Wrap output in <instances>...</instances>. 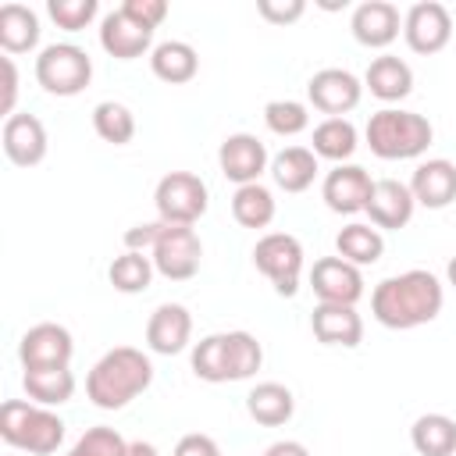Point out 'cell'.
<instances>
[{"label":"cell","mask_w":456,"mask_h":456,"mask_svg":"<svg viewBox=\"0 0 456 456\" xmlns=\"http://www.w3.org/2000/svg\"><path fill=\"white\" fill-rule=\"evenodd\" d=\"M310 328H314V338L324 342V346L356 349L363 342V317L356 314V306L317 303L314 314H310Z\"/></svg>","instance_id":"obj_19"},{"label":"cell","mask_w":456,"mask_h":456,"mask_svg":"<svg viewBox=\"0 0 456 456\" xmlns=\"http://www.w3.org/2000/svg\"><path fill=\"white\" fill-rule=\"evenodd\" d=\"M217 164L228 182L253 185L271 167V157H267V146L253 132H232V135H224V142L217 150Z\"/></svg>","instance_id":"obj_12"},{"label":"cell","mask_w":456,"mask_h":456,"mask_svg":"<svg viewBox=\"0 0 456 456\" xmlns=\"http://www.w3.org/2000/svg\"><path fill=\"white\" fill-rule=\"evenodd\" d=\"M93 128H96V135L103 142L125 146L135 135V114L125 103H118V100H103V103L93 107Z\"/></svg>","instance_id":"obj_34"},{"label":"cell","mask_w":456,"mask_h":456,"mask_svg":"<svg viewBox=\"0 0 456 456\" xmlns=\"http://www.w3.org/2000/svg\"><path fill=\"white\" fill-rule=\"evenodd\" d=\"M93 78V61L75 43H50L36 57V82L50 96H78Z\"/></svg>","instance_id":"obj_5"},{"label":"cell","mask_w":456,"mask_h":456,"mask_svg":"<svg viewBox=\"0 0 456 456\" xmlns=\"http://www.w3.org/2000/svg\"><path fill=\"white\" fill-rule=\"evenodd\" d=\"M71 353H75V342H71V331L64 324H53V321H39L32 324L21 342H18V360L25 370H39V367H68L71 363Z\"/></svg>","instance_id":"obj_10"},{"label":"cell","mask_w":456,"mask_h":456,"mask_svg":"<svg viewBox=\"0 0 456 456\" xmlns=\"http://www.w3.org/2000/svg\"><path fill=\"white\" fill-rule=\"evenodd\" d=\"M356 125L349 118H324L321 125H314V135H310V150L317 153V160H335V164H346L353 153H356Z\"/></svg>","instance_id":"obj_27"},{"label":"cell","mask_w":456,"mask_h":456,"mask_svg":"<svg viewBox=\"0 0 456 456\" xmlns=\"http://www.w3.org/2000/svg\"><path fill=\"white\" fill-rule=\"evenodd\" d=\"M264 456H310V449H306L303 442H292V438H281V442H274V445H267V449H264Z\"/></svg>","instance_id":"obj_44"},{"label":"cell","mask_w":456,"mask_h":456,"mask_svg":"<svg viewBox=\"0 0 456 456\" xmlns=\"http://www.w3.org/2000/svg\"><path fill=\"white\" fill-rule=\"evenodd\" d=\"M0 438L11 449L32 452V456H50L64 442V420L32 399H7L0 406Z\"/></svg>","instance_id":"obj_4"},{"label":"cell","mask_w":456,"mask_h":456,"mask_svg":"<svg viewBox=\"0 0 456 456\" xmlns=\"http://www.w3.org/2000/svg\"><path fill=\"white\" fill-rule=\"evenodd\" d=\"M442 303H445L442 281L431 271H420V267L392 274V278L378 281L374 292H370L374 321L392 328V331H410V328H420V324L435 321L442 314Z\"/></svg>","instance_id":"obj_1"},{"label":"cell","mask_w":456,"mask_h":456,"mask_svg":"<svg viewBox=\"0 0 456 456\" xmlns=\"http://www.w3.org/2000/svg\"><path fill=\"white\" fill-rule=\"evenodd\" d=\"M413 210H417V200H413V192H410V185H403V182H395V178H378L374 182V189H370V200H367V217H370V224L381 232H399V228H406L410 224V217H413Z\"/></svg>","instance_id":"obj_15"},{"label":"cell","mask_w":456,"mask_h":456,"mask_svg":"<svg viewBox=\"0 0 456 456\" xmlns=\"http://www.w3.org/2000/svg\"><path fill=\"white\" fill-rule=\"evenodd\" d=\"M246 410L256 424L264 428H278V424H289L292 413H296V399L292 392L281 385V381H260L249 388L246 395Z\"/></svg>","instance_id":"obj_25"},{"label":"cell","mask_w":456,"mask_h":456,"mask_svg":"<svg viewBox=\"0 0 456 456\" xmlns=\"http://www.w3.org/2000/svg\"><path fill=\"white\" fill-rule=\"evenodd\" d=\"M256 271L274 285L278 296H296L303 278V246L289 232H267L253 246Z\"/></svg>","instance_id":"obj_7"},{"label":"cell","mask_w":456,"mask_h":456,"mask_svg":"<svg viewBox=\"0 0 456 456\" xmlns=\"http://www.w3.org/2000/svg\"><path fill=\"white\" fill-rule=\"evenodd\" d=\"M363 96V82L346 68H321L306 82V100L328 118H346Z\"/></svg>","instance_id":"obj_9"},{"label":"cell","mask_w":456,"mask_h":456,"mask_svg":"<svg viewBox=\"0 0 456 456\" xmlns=\"http://www.w3.org/2000/svg\"><path fill=\"white\" fill-rule=\"evenodd\" d=\"M192 374L200 381H210V385H221L228 381V360H224V331L217 335H207L192 346Z\"/></svg>","instance_id":"obj_35"},{"label":"cell","mask_w":456,"mask_h":456,"mask_svg":"<svg viewBox=\"0 0 456 456\" xmlns=\"http://www.w3.org/2000/svg\"><path fill=\"white\" fill-rule=\"evenodd\" d=\"M46 11L57 21V28L78 32V28H86L96 18V0H50Z\"/></svg>","instance_id":"obj_38"},{"label":"cell","mask_w":456,"mask_h":456,"mask_svg":"<svg viewBox=\"0 0 456 456\" xmlns=\"http://www.w3.org/2000/svg\"><path fill=\"white\" fill-rule=\"evenodd\" d=\"M335 249H338L342 260H349V264H356V267H367V264H378V260H381L385 239H381V232H378L374 224L353 221V224H346V228L335 235Z\"/></svg>","instance_id":"obj_29"},{"label":"cell","mask_w":456,"mask_h":456,"mask_svg":"<svg viewBox=\"0 0 456 456\" xmlns=\"http://www.w3.org/2000/svg\"><path fill=\"white\" fill-rule=\"evenodd\" d=\"M153 385V363L135 346L107 349L86 374V395L100 410H121Z\"/></svg>","instance_id":"obj_2"},{"label":"cell","mask_w":456,"mask_h":456,"mask_svg":"<svg viewBox=\"0 0 456 456\" xmlns=\"http://www.w3.org/2000/svg\"><path fill=\"white\" fill-rule=\"evenodd\" d=\"M224 360H228V381H246L264 363V346L249 331H224Z\"/></svg>","instance_id":"obj_33"},{"label":"cell","mask_w":456,"mask_h":456,"mask_svg":"<svg viewBox=\"0 0 456 456\" xmlns=\"http://www.w3.org/2000/svg\"><path fill=\"white\" fill-rule=\"evenodd\" d=\"M153 271H157V267H153V256L135 253V249H125L121 256H114V260H110L107 278H110V285H114L118 292L135 296V292H146V289H150Z\"/></svg>","instance_id":"obj_32"},{"label":"cell","mask_w":456,"mask_h":456,"mask_svg":"<svg viewBox=\"0 0 456 456\" xmlns=\"http://www.w3.org/2000/svg\"><path fill=\"white\" fill-rule=\"evenodd\" d=\"M417 456H452L456 452V420L445 413H424L410 428Z\"/></svg>","instance_id":"obj_28"},{"label":"cell","mask_w":456,"mask_h":456,"mask_svg":"<svg viewBox=\"0 0 456 456\" xmlns=\"http://www.w3.org/2000/svg\"><path fill=\"white\" fill-rule=\"evenodd\" d=\"M399 25H403L399 7L388 0H363L353 7V18H349L353 39L360 46H370V50H385L399 36Z\"/></svg>","instance_id":"obj_16"},{"label":"cell","mask_w":456,"mask_h":456,"mask_svg":"<svg viewBox=\"0 0 456 456\" xmlns=\"http://www.w3.org/2000/svg\"><path fill=\"white\" fill-rule=\"evenodd\" d=\"M121 11H128L139 25L146 28H157L164 18H167V0H125Z\"/></svg>","instance_id":"obj_41"},{"label":"cell","mask_w":456,"mask_h":456,"mask_svg":"<svg viewBox=\"0 0 456 456\" xmlns=\"http://www.w3.org/2000/svg\"><path fill=\"white\" fill-rule=\"evenodd\" d=\"M303 0H256V14L271 25H292L296 18H303Z\"/></svg>","instance_id":"obj_39"},{"label":"cell","mask_w":456,"mask_h":456,"mask_svg":"<svg viewBox=\"0 0 456 456\" xmlns=\"http://www.w3.org/2000/svg\"><path fill=\"white\" fill-rule=\"evenodd\" d=\"M125 456H160V452H157V445H150V442L139 438V442H128V452Z\"/></svg>","instance_id":"obj_45"},{"label":"cell","mask_w":456,"mask_h":456,"mask_svg":"<svg viewBox=\"0 0 456 456\" xmlns=\"http://www.w3.org/2000/svg\"><path fill=\"white\" fill-rule=\"evenodd\" d=\"M150 68L160 82L167 86H182V82H192L196 71H200V53L185 43V39H164L150 50Z\"/></svg>","instance_id":"obj_24"},{"label":"cell","mask_w":456,"mask_h":456,"mask_svg":"<svg viewBox=\"0 0 456 456\" xmlns=\"http://www.w3.org/2000/svg\"><path fill=\"white\" fill-rule=\"evenodd\" d=\"M363 86L370 89V96H378L385 103L406 100L413 93V68L403 57H395V53H381V57H374L367 64Z\"/></svg>","instance_id":"obj_22"},{"label":"cell","mask_w":456,"mask_h":456,"mask_svg":"<svg viewBox=\"0 0 456 456\" xmlns=\"http://www.w3.org/2000/svg\"><path fill=\"white\" fill-rule=\"evenodd\" d=\"M21 385L28 392L32 403L39 406H61L75 395V374L68 367H39V370H25Z\"/></svg>","instance_id":"obj_30"},{"label":"cell","mask_w":456,"mask_h":456,"mask_svg":"<svg viewBox=\"0 0 456 456\" xmlns=\"http://www.w3.org/2000/svg\"><path fill=\"white\" fill-rule=\"evenodd\" d=\"M160 232H164V221L157 217V221H146V224H132V228L121 235V242H125V249H135V253H150V249L157 246Z\"/></svg>","instance_id":"obj_40"},{"label":"cell","mask_w":456,"mask_h":456,"mask_svg":"<svg viewBox=\"0 0 456 456\" xmlns=\"http://www.w3.org/2000/svg\"><path fill=\"white\" fill-rule=\"evenodd\" d=\"M0 71H4L0 114H4V121H7L11 114H18V110H14V103H18V68H14V57H11V53H4V57H0Z\"/></svg>","instance_id":"obj_42"},{"label":"cell","mask_w":456,"mask_h":456,"mask_svg":"<svg viewBox=\"0 0 456 456\" xmlns=\"http://www.w3.org/2000/svg\"><path fill=\"white\" fill-rule=\"evenodd\" d=\"M310 285L314 296L321 303H342V306H356V299L363 296V274L356 264L342 260V256H321L310 267Z\"/></svg>","instance_id":"obj_13"},{"label":"cell","mask_w":456,"mask_h":456,"mask_svg":"<svg viewBox=\"0 0 456 456\" xmlns=\"http://www.w3.org/2000/svg\"><path fill=\"white\" fill-rule=\"evenodd\" d=\"M192 338V314L182 303H160L146 321V346L160 356H175Z\"/></svg>","instance_id":"obj_20"},{"label":"cell","mask_w":456,"mask_h":456,"mask_svg":"<svg viewBox=\"0 0 456 456\" xmlns=\"http://www.w3.org/2000/svg\"><path fill=\"white\" fill-rule=\"evenodd\" d=\"M128 452V442L114 431V428H89L75 445H71V452L68 456H125Z\"/></svg>","instance_id":"obj_37"},{"label":"cell","mask_w":456,"mask_h":456,"mask_svg":"<svg viewBox=\"0 0 456 456\" xmlns=\"http://www.w3.org/2000/svg\"><path fill=\"white\" fill-rule=\"evenodd\" d=\"M410 192L428 210L449 207L456 200V164L445 160V157H435V160L417 164V171L410 178Z\"/></svg>","instance_id":"obj_21"},{"label":"cell","mask_w":456,"mask_h":456,"mask_svg":"<svg viewBox=\"0 0 456 456\" xmlns=\"http://www.w3.org/2000/svg\"><path fill=\"white\" fill-rule=\"evenodd\" d=\"M264 121L274 135H299L310 128V110L299 100H271L264 107Z\"/></svg>","instance_id":"obj_36"},{"label":"cell","mask_w":456,"mask_h":456,"mask_svg":"<svg viewBox=\"0 0 456 456\" xmlns=\"http://www.w3.org/2000/svg\"><path fill=\"white\" fill-rule=\"evenodd\" d=\"M157 274H164L167 281H189L200 271L203 260V242L196 235L192 224H164L157 246L150 249Z\"/></svg>","instance_id":"obj_8"},{"label":"cell","mask_w":456,"mask_h":456,"mask_svg":"<svg viewBox=\"0 0 456 456\" xmlns=\"http://www.w3.org/2000/svg\"><path fill=\"white\" fill-rule=\"evenodd\" d=\"M153 203H157V217L164 224H196L207 214L210 192H207V182L200 175L167 171L153 189Z\"/></svg>","instance_id":"obj_6"},{"label":"cell","mask_w":456,"mask_h":456,"mask_svg":"<svg viewBox=\"0 0 456 456\" xmlns=\"http://www.w3.org/2000/svg\"><path fill=\"white\" fill-rule=\"evenodd\" d=\"M171 456H221V449H217V442L210 435L192 431V435H182L178 438V445H175Z\"/></svg>","instance_id":"obj_43"},{"label":"cell","mask_w":456,"mask_h":456,"mask_svg":"<svg viewBox=\"0 0 456 456\" xmlns=\"http://www.w3.org/2000/svg\"><path fill=\"white\" fill-rule=\"evenodd\" d=\"M150 43H153V28H146V25H139L128 11H110V14H103V21H100V46L110 53V57H118V61H135V57H142L146 50H150Z\"/></svg>","instance_id":"obj_18"},{"label":"cell","mask_w":456,"mask_h":456,"mask_svg":"<svg viewBox=\"0 0 456 456\" xmlns=\"http://www.w3.org/2000/svg\"><path fill=\"white\" fill-rule=\"evenodd\" d=\"M39 43V18L25 4H4L0 7V46L4 53H28Z\"/></svg>","instance_id":"obj_26"},{"label":"cell","mask_w":456,"mask_h":456,"mask_svg":"<svg viewBox=\"0 0 456 456\" xmlns=\"http://www.w3.org/2000/svg\"><path fill=\"white\" fill-rule=\"evenodd\" d=\"M403 36L413 53H438L452 39V14L438 0H420L403 18Z\"/></svg>","instance_id":"obj_11"},{"label":"cell","mask_w":456,"mask_h":456,"mask_svg":"<svg viewBox=\"0 0 456 456\" xmlns=\"http://www.w3.org/2000/svg\"><path fill=\"white\" fill-rule=\"evenodd\" d=\"M271 178H274V185L278 189H285V192H306L310 185H314V178H317V153L310 150V146H285L281 153H274L271 157Z\"/></svg>","instance_id":"obj_23"},{"label":"cell","mask_w":456,"mask_h":456,"mask_svg":"<svg viewBox=\"0 0 456 456\" xmlns=\"http://www.w3.org/2000/svg\"><path fill=\"white\" fill-rule=\"evenodd\" d=\"M0 142H4L7 160L18 164V167H32V164H39L46 157V128L28 110H18V114H11L4 121Z\"/></svg>","instance_id":"obj_17"},{"label":"cell","mask_w":456,"mask_h":456,"mask_svg":"<svg viewBox=\"0 0 456 456\" xmlns=\"http://www.w3.org/2000/svg\"><path fill=\"white\" fill-rule=\"evenodd\" d=\"M363 135H367V146H370L374 157H381V160H413L431 146L435 128L417 110L381 107V110L370 114Z\"/></svg>","instance_id":"obj_3"},{"label":"cell","mask_w":456,"mask_h":456,"mask_svg":"<svg viewBox=\"0 0 456 456\" xmlns=\"http://www.w3.org/2000/svg\"><path fill=\"white\" fill-rule=\"evenodd\" d=\"M445 278H449V285H452V289H456V256H452V260H449V267H445Z\"/></svg>","instance_id":"obj_46"},{"label":"cell","mask_w":456,"mask_h":456,"mask_svg":"<svg viewBox=\"0 0 456 456\" xmlns=\"http://www.w3.org/2000/svg\"><path fill=\"white\" fill-rule=\"evenodd\" d=\"M274 192L260 182L253 185H239L235 196H232V217L242 224V228H267L274 221Z\"/></svg>","instance_id":"obj_31"},{"label":"cell","mask_w":456,"mask_h":456,"mask_svg":"<svg viewBox=\"0 0 456 456\" xmlns=\"http://www.w3.org/2000/svg\"><path fill=\"white\" fill-rule=\"evenodd\" d=\"M370 189H374V178H370L367 167H360V164H335L324 175L321 196H324L328 210H335V214H360V210H367Z\"/></svg>","instance_id":"obj_14"}]
</instances>
